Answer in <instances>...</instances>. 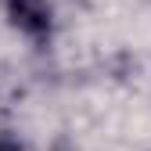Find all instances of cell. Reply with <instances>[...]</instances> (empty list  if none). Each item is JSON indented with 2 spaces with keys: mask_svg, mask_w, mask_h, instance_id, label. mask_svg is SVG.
I'll return each instance as SVG.
<instances>
[{
  "mask_svg": "<svg viewBox=\"0 0 151 151\" xmlns=\"http://www.w3.org/2000/svg\"><path fill=\"white\" fill-rule=\"evenodd\" d=\"M4 11L11 18V25L18 32H25L29 40H47L50 25H54V14L47 0H4Z\"/></svg>",
  "mask_w": 151,
  "mask_h": 151,
  "instance_id": "6da1fadb",
  "label": "cell"
},
{
  "mask_svg": "<svg viewBox=\"0 0 151 151\" xmlns=\"http://www.w3.org/2000/svg\"><path fill=\"white\" fill-rule=\"evenodd\" d=\"M0 151H25L22 140H14V137H0Z\"/></svg>",
  "mask_w": 151,
  "mask_h": 151,
  "instance_id": "7a4b0ae2",
  "label": "cell"
}]
</instances>
